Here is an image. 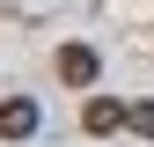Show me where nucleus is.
I'll return each instance as SVG.
<instances>
[{"mask_svg":"<svg viewBox=\"0 0 154 147\" xmlns=\"http://www.w3.org/2000/svg\"><path fill=\"white\" fill-rule=\"evenodd\" d=\"M37 133V103L29 96H8V103H0V140H29Z\"/></svg>","mask_w":154,"mask_h":147,"instance_id":"obj_2","label":"nucleus"},{"mask_svg":"<svg viewBox=\"0 0 154 147\" xmlns=\"http://www.w3.org/2000/svg\"><path fill=\"white\" fill-rule=\"evenodd\" d=\"M81 125H88V133H118V125H132V110L110 103V96H88L81 103Z\"/></svg>","mask_w":154,"mask_h":147,"instance_id":"obj_3","label":"nucleus"},{"mask_svg":"<svg viewBox=\"0 0 154 147\" xmlns=\"http://www.w3.org/2000/svg\"><path fill=\"white\" fill-rule=\"evenodd\" d=\"M95 74H103L95 44H59V81L66 88H95Z\"/></svg>","mask_w":154,"mask_h":147,"instance_id":"obj_1","label":"nucleus"},{"mask_svg":"<svg viewBox=\"0 0 154 147\" xmlns=\"http://www.w3.org/2000/svg\"><path fill=\"white\" fill-rule=\"evenodd\" d=\"M132 133H140V140H154V103H132Z\"/></svg>","mask_w":154,"mask_h":147,"instance_id":"obj_4","label":"nucleus"}]
</instances>
